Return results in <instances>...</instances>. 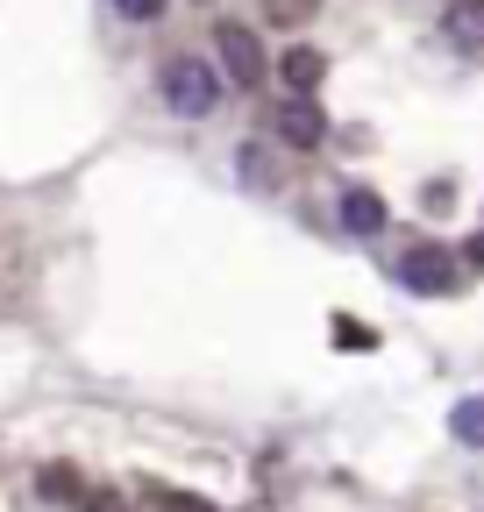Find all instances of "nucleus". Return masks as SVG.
I'll return each mask as SVG.
<instances>
[{
    "instance_id": "nucleus-1",
    "label": "nucleus",
    "mask_w": 484,
    "mask_h": 512,
    "mask_svg": "<svg viewBox=\"0 0 484 512\" xmlns=\"http://www.w3.org/2000/svg\"><path fill=\"white\" fill-rule=\"evenodd\" d=\"M157 86H164V107L186 114V121H207L221 107V72L200 64V57H171L164 72H157Z\"/></svg>"
},
{
    "instance_id": "nucleus-2",
    "label": "nucleus",
    "mask_w": 484,
    "mask_h": 512,
    "mask_svg": "<svg viewBox=\"0 0 484 512\" xmlns=\"http://www.w3.org/2000/svg\"><path fill=\"white\" fill-rule=\"evenodd\" d=\"M456 278H463V256H456L449 242H406V249H399V285H406V292L442 299V292H456Z\"/></svg>"
},
{
    "instance_id": "nucleus-3",
    "label": "nucleus",
    "mask_w": 484,
    "mask_h": 512,
    "mask_svg": "<svg viewBox=\"0 0 484 512\" xmlns=\"http://www.w3.org/2000/svg\"><path fill=\"white\" fill-rule=\"evenodd\" d=\"M271 136L285 150H321L328 143V114L314 107V93H285V107L271 114Z\"/></svg>"
},
{
    "instance_id": "nucleus-4",
    "label": "nucleus",
    "mask_w": 484,
    "mask_h": 512,
    "mask_svg": "<svg viewBox=\"0 0 484 512\" xmlns=\"http://www.w3.org/2000/svg\"><path fill=\"white\" fill-rule=\"evenodd\" d=\"M214 50H221V79H235L242 93L264 79V50H257V36H250V29L221 22V29H214Z\"/></svg>"
},
{
    "instance_id": "nucleus-5",
    "label": "nucleus",
    "mask_w": 484,
    "mask_h": 512,
    "mask_svg": "<svg viewBox=\"0 0 484 512\" xmlns=\"http://www.w3.org/2000/svg\"><path fill=\"white\" fill-rule=\"evenodd\" d=\"M278 79H285V93H321L328 57H321V50H307V43H292V50L278 57Z\"/></svg>"
},
{
    "instance_id": "nucleus-6",
    "label": "nucleus",
    "mask_w": 484,
    "mask_h": 512,
    "mask_svg": "<svg viewBox=\"0 0 484 512\" xmlns=\"http://www.w3.org/2000/svg\"><path fill=\"white\" fill-rule=\"evenodd\" d=\"M342 228L349 235H378L385 228V200H378V192H363V185H349L342 192Z\"/></svg>"
},
{
    "instance_id": "nucleus-7",
    "label": "nucleus",
    "mask_w": 484,
    "mask_h": 512,
    "mask_svg": "<svg viewBox=\"0 0 484 512\" xmlns=\"http://www.w3.org/2000/svg\"><path fill=\"white\" fill-rule=\"evenodd\" d=\"M442 36L456 50H484V0H456V8L442 15Z\"/></svg>"
},
{
    "instance_id": "nucleus-8",
    "label": "nucleus",
    "mask_w": 484,
    "mask_h": 512,
    "mask_svg": "<svg viewBox=\"0 0 484 512\" xmlns=\"http://www.w3.org/2000/svg\"><path fill=\"white\" fill-rule=\"evenodd\" d=\"M449 427H456L463 448H484V399H463V406L449 413Z\"/></svg>"
},
{
    "instance_id": "nucleus-9",
    "label": "nucleus",
    "mask_w": 484,
    "mask_h": 512,
    "mask_svg": "<svg viewBox=\"0 0 484 512\" xmlns=\"http://www.w3.org/2000/svg\"><path fill=\"white\" fill-rule=\"evenodd\" d=\"M235 164H242V178H250V185H271V157H264V143H242Z\"/></svg>"
},
{
    "instance_id": "nucleus-10",
    "label": "nucleus",
    "mask_w": 484,
    "mask_h": 512,
    "mask_svg": "<svg viewBox=\"0 0 484 512\" xmlns=\"http://www.w3.org/2000/svg\"><path fill=\"white\" fill-rule=\"evenodd\" d=\"M314 8H321V0H264V15H271L278 29H292V22H307Z\"/></svg>"
},
{
    "instance_id": "nucleus-11",
    "label": "nucleus",
    "mask_w": 484,
    "mask_h": 512,
    "mask_svg": "<svg viewBox=\"0 0 484 512\" xmlns=\"http://www.w3.org/2000/svg\"><path fill=\"white\" fill-rule=\"evenodd\" d=\"M335 342H342V349H378V335L363 328V320H335Z\"/></svg>"
},
{
    "instance_id": "nucleus-12",
    "label": "nucleus",
    "mask_w": 484,
    "mask_h": 512,
    "mask_svg": "<svg viewBox=\"0 0 484 512\" xmlns=\"http://www.w3.org/2000/svg\"><path fill=\"white\" fill-rule=\"evenodd\" d=\"M114 8H121V15H129V22H157V15L171 8V0H114Z\"/></svg>"
},
{
    "instance_id": "nucleus-13",
    "label": "nucleus",
    "mask_w": 484,
    "mask_h": 512,
    "mask_svg": "<svg viewBox=\"0 0 484 512\" xmlns=\"http://www.w3.org/2000/svg\"><path fill=\"white\" fill-rule=\"evenodd\" d=\"M43 491H50V498H72L79 477H72V470H43Z\"/></svg>"
},
{
    "instance_id": "nucleus-14",
    "label": "nucleus",
    "mask_w": 484,
    "mask_h": 512,
    "mask_svg": "<svg viewBox=\"0 0 484 512\" xmlns=\"http://www.w3.org/2000/svg\"><path fill=\"white\" fill-rule=\"evenodd\" d=\"M171 512H207V505L200 498H171Z\"/></svg>"
},
{
    "instance_id": "nucleus-15",
    "label": "nucleus",
    "mask_w": 484,
    "mask_h": 512,
    "mask_svg": "<svg viewBox=\"0 0 484 512\" xmlns=\"http://www.w3.org/2000/svg\"><path fill=\"white\" fill-rule=\"evenodd\" d=\"M86 512H121V505H114V498H93V505H86Z\"/></svg>"
},
{
    "instance_id": "nucleus-16",
    "label": "nucleus",
    "mask_w": 484,
    "mask_h": 512,
    "mask_svg": "<svg viewBox=\"0 0 484 512\" xmlns=\"http://www.w3.org/2000/svg\"><path fill=\"white\" fill-rule=\"evenodd\" d=\"M470 264H484V235H477V242H470Z\"/></svg>"
}]
</instances>
